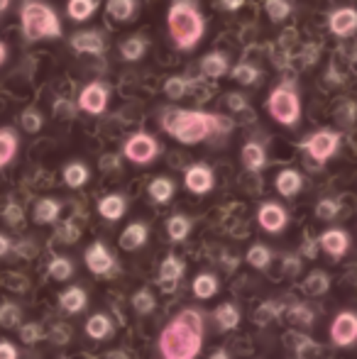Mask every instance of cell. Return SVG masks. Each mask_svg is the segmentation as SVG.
<instances>
[{
	"mask_svg": "<svg viewBox=\"0 0 357 359\" xmlns=\"http://www.w3.org/2000/svg\"><path fill=\"white\" fill-rule=\"evenodd\" d=\"M203 316L196 308H184L159 335V355L162 359H196L203 350Z\"/></svg>",
	"mask_w": 357,
	"mask_h": 359,
	"instance_id": "obj_1",
	"label": "cell"
},
{
	"mask_svg": "<svg viewBox=\"0 0 357 359\" xmlns=\"http://www.w3.org/2000/svg\"><path fill=\"white\" fill-rule=\"evenodd\" d=\"M159 125L169 137L181 144H198L206 142L210 135L218 133V115L206 110H184V108H162Z\"/></svg>",
	"mask_w": 357,
	"mask_h": 359,
	"instance_id": "obj_2",
	"label": "cell"
},
{
	"mask_svg": "<svg viewBox=\"0 0 357 359\" xmlns=\"http://www.w3.org/2000/svg\"><path fill=\"white\" fill-rule=\"evenodd\" d=\"M167 27L174 47L181 52L198 47L206 34V18L201 13L198 0H174L167 10Z\"/></svg>",
	"mask_w": 357,
	"mask_h": 359,
	"instance_id": "obj_3",
	"label": "cell"
},
{
	"mask_svg": "<svg viewBox=\"0 0 357 359\" xmlns=\"http://www.w3.org/2000/svg\"><path fill=\"white\" fill-rule=\"evenodd\" d=\"M20 25H22V34L27 42L62 37V20L57 10L44 0H25L20 8Z\"/></svg>",
	"mask_w": 357,
	"mask_h": 359,
	"instance_id": "obj_4",
	"label": "cell"
},
{
	"mask_svg": "<svg viewBox=\"0 0 357 359\" xmlns=\"http://www.w3.org/2000/svg\"><path fill=\"white\" fill-rule=\"evenodd\" d=\"M267 110L271 120L284 128H296L301 123V95L294 81H281L274 86L267 98Z\"/></svg>",
	"mask_w": 357,
	"mask_h": 359,
	"instance_id": "obj_5",
	"label": "cell"
},
{
	"mask_svg": "<svg viewBox=\"0 0 357 359\" xmlns=\"http://www.w3.org/2000/svg\"><path fill=\"white\" fill-rule=\"evenodd\" d=\"M162 154V147H159L157 137L149 133H135L130 135L128 140H125L123 144V156L128 161H133V164H152L157 156Z\"/></svg>",
	"mask_w": 357,
	"mask_h": 359,
	"instance_id": "obj_6",
	"label": "cell"
},
{
	"mask_svg": "<svg viewBox=\"0 0 357 359\" xmlns=\"http://www.w3.org/2000/svg\"><path fill=\"white\" fill-rule=\"evenodd\" d=\"M301 149H304L314 161H318V164H325V161L333 159V156L338 154V149H340V133H335V130H328V128L316 130L314 135H309V137L301 142Z\"/></svg>",
	"mask_w": 357,
	"mask_h": 359,
	"instance_id": "obj_7",
	"label": "cell"
},
{
	"mask_svg": "<svg viewBox=\"0 0 357 359\" xmlns=\"http://www.w3.org/2000/svg\"><path fill=\"white\" fill-rule=\"evenodd\" d=\"M108 103H110V88L108 83L103 81H90L81 88L79 93V103L76 108L83 110L86 115H103L108 110Z\"/></svg>",
	"mask_w": 357,
	"mask_h": 359,
	"instance_id": "obj_8",
	"label": "cell"
},
{
	"mask_svg": "<svg viewBox=\"0 0 357 359\" xmlns=\"http://www.w3.org/2000/svg\"><path fill=\"white\" fill-rule=\"evenodd\" d=\"M330 340L335 347H350L357 340V316L353 311H343L335 316L330 325Z\"/></svg>",
	"mask_w": 357,
	"mask_h": 359,
	"instance_id": "obj_9",
	"label": "cell"
},
{
	"mask_svg": "<svg viewBox=\"0 0 357 359\" xmlns=\"http://www.w3.org/2000/svg\"><path fill=\"white\" fill-rule=\"evenodd\" d=\"M184 186L196 196H206L213 191L215 186V174L208 164H191L184 174Z\"/></svg>",
	"mask_w": 357,
	"mask_h": 359,
	"instance_id": "obj_10",
	"label": "cell"
},
{
	"mask_svg": "<svg viewBox=\"0 0 357 359\" xmlns=\"http://www.w3.org/2000/svg\"><path fill=\"white\" fill-rule=\"evenodd\" d=\"M69 47L76 54H90V57H100L108 49V42L105 37L98 32V29H83V32H74L69 37Z\"/></svg>",
	"mask_w": 357,
	"mask_h": 359,
	"instance_id": "obj_11",
	"label": "cell"
},
{
	"mask_svg": "<svg viewBox=\"0 0 357 359\" xmlns=\"http://www.w3.org/2000/svg\"><path fill=\"white\" fill-rule=\"evenodd\" d=\"M257 222H260V227H262L264 232L276 235V232H281L286 225H289V213H286L284 205L274 203V201H267V203L260 205Z\"/></svg>",
	"mask_w": 357,
	"mask_h": 359,
	"instance_id": "obj_12",
	"label": "cell"
},
{
	"mask_svg": "<svg viewBox=\"0 0 357 359\" xmlns=\"http://www.w3.org/2000/svg\"><path fill=\"white\" fill-rule=\"evenodd\" d=\"M86 266L90 274L95 276H108L110 271L115 269V257L110 255V250L103 245V242H93V245L86 250Z\"/></svg>",
	"mask_w": 357,
	"mask_h": 359,
	"instance_id": "obj_13",
	"label": "cell"
},
{
	"mask_svg": "<svg viewBox=\"0 0 357 359\" xmlns=\"http://www.w3.org/2000/svg\"><path fill=\"white\" fill-rule=\"evenodd\" d=\"M328 29L335 37H350L357 29V13L355 8H335L328 15Z\"/></svg>",
	"mask_w": 357,
	"mask_h": 359,
	"instance_id": "obj_14",
	"label": "cell"
},
{
	"mask_svg": "<svg viewBox=\"0 0 357 359\" xmlns=\"http://www.w3.org/2000/svg\"><path fill=\"white\" fill-rule=\"evenodd\" d=\"M316 242H321L325 255H330L333 259H340L343 255H348L350 250V235L345 230H338V227H330Z\"/></svg>",
	"mask_w": 357,
	"mask_h": 359,
	"instance_id": "obj_15",
	"label": "cell"
},
{
	"mask_svg": "<svg viewBox=\"0 0 357 359\" xmlns=\"http://www.w3.org/2000/svg\"><path fill=\"white\" fill-rule=\"evenodd\" d=\"M184 262L179 259L177 255H169L167 259L162 262V266H159V286H162V291H174L181 279V274H184Z\"/></svg>",
	"mask_w": 357,
	"mask_h": 359,
	"instance_id": "obj_16",
	"label": "cell"
},
{
	"mask_svg": "<svg viewBox=\"0 0 357 359\" xmlns=\"http://www.w3.org/2000/svg\"><path fill=\"white\" fill-rule=\"evenodd\" d=\"M149 240V227L144 222H130L120 235V247L125 252H137L140 247H144Z\"/></svg>",
	"mask_w": 357,
	"mask_h": 359,
	"instance_id": "obj_17",
	"label": "cell"
},
{
	"mask_svg": "<svg viewBox=\"0 0 357 359\" xmlns=\"http://www.w3.org/2000/svg\"><path fill=\"white\" fill-rule=\"evenodd\" d=\"M240 159H243L245 169L252 171V174H257V171H262L264 166H267V149H264V144H260V142H255V140H250V142L243 144Z\"/></svg>",
	"mask_w": 357,
	"mask_h": 359,
	"instance_id": "obj_18",
	"label": "cell"
},
{
	"mask_svg": "<svg viewBox=\"0 0 357 359\" xmlns=\"http://www.w3.org/2000/svg\"><path fill=\"white\" fill-rule=\"evenodd\" d=\"M98 213L108 222H118L120 217L128 213V198L120 194H108L98 201Z\"/></svg>",
	"mask_w": 357,
	"mask_h": 359,
	"instance_id": "obj_19",
	"label": "cell"
},
{
	"mask_svg": "<svg viewBox=\"0 0 357 359\" xmlns=\"http://www.w3.org/2000/svg\"><path fill=\"white\" fill-rule=\"evenodd\" d=\"M274 189L279 191V196H284V198H294V196L304 189V176L296 169H281L274 179Z\"/></svg>",
	"mask_w": 357,
	"mask_h": 359,
	"instance_id": "obj_20",
	"label": "cell"
},
{
	"mask_svg": "<svg viewBox=\"0 0 357 359\" xmlns=\"http://www.w3.org/2000/svg\"><path fill=\"white\" fill-rule=\"evenodd\" d=\"M201 72L208 79H220L230 72V57L225 52H208L201 59Z\"/></svg>",
	"mask_w": 357,
	"mask_h": 359,
	"instance_id": "obj_21",
	"label": "cell"
},
{
	"mask_svg": "<svg viewBox=\"0 0 357 359\" xmlns=\"http://www.w3.org/2000/svg\"><path fill=\"white\" fill-rule=\"evenodd\" d=\"M59 306H62V311L76 316V313H81L88 306V293L81 286H72L59 296Z\"/></svg>",
	"mask_w": 357,
	"mask_h": 359,
	"instance_id": "obj_22",
	"label": "cell"
},
{
	"mask_svg": "<svg viewBox=\"0 0 357 359\" xmlns=\"http://www.w3.org/2000/svg\"><path fill=\"white\" fill-rule=\"evenodd\" d=\"M59 213H62V203L57 198H42L34 203L32 217L37 225H52L59 220Z\"/></svg>",
	"mask_w": 357,
	"mask_h": 359,
	"instance_id": "obj_23",
	"label": "cell"
},
{
	"mask_svg": "<svg viewBox=\"0 0 357 359\" xmlns=\"http://www.w3.org/2000/svg\"><path fill=\"white\" fill-rule=\"evenodd\" d=\"M147 194L154 203H169L174 198V194H177V184L169 176H157V179L149 181Z\"/></svg>",
	"mask_w": 357,
	"mask_h": 359,
	"instance_id": "obj_24",
	"label": "cell"
},
{
	"mask_svg": "<svg viewBox=\"0 0 357 359\" xmlns=\"http://www.w3.org/2000/svg\"><path fill=\"white\" fill-rule=\"evenodd\" d=\"M147 49H149L147 39L140 37V34H133V37H128L123 44H120V59H123V62L135 64L147 54Z\"/></svg>",
	"mask_w": 357,
	"mask_h": 359,
	"instance_id": "obj_25",
	"label": "cell"
},
{
	"mask_svg": "<svg viewBox=\"0 0 357 359\" xmlns=\"http://www.w3.org/2000/svg\"><path fill=\"white\" fill-rule=\"evenodd\" d=\"M18 133L13 128H0V169H5L18 156Z\"/></svg>",
	"mask_w": 357,
	"mask_h": 359,
	"instance_id": "obj_26",
	"label": "cell"
},
{
	"mask_svg": "<svg viewBox=\"0 0 357 359\" xmlns=\"http://www.w3.org/2000/svg\"><path fill=\"white\" fill-rule=\"evenodd\" d=\"M113 320H110L105 313H95L86 320V335L90 340H108L113 335Z\"/></svg>",
	"mask_w": 357,
	"mask_h": 359,
	"instance_id": "obj_27",
	"label": "cell"
},
{
	"mask_svg": "<svg viewBox=\"0 0 357 359\" xmlns=\"http://www.w3.org/2000/svg\"><path fill=\"white\" fill-rule=\"evenodd\" d=\"M88 181H90V169L83 161H69V164L64 166V184H67L69 189H81Z\"/></svg>",
	"mask_w": 357,
	"mask_h": 359,
	"instance_id": "obj_28",
	"label": "cell"
},
{
	"mask_svg": "<svg viewBox=\"0 0 357 359\" xmlns=\"http://www.w3.org/2000/svg\"><path fill=\"white\" fill-rule=\"evenodd\" d=\"M230 79L233 81H238L240 86H255V83H260L262 81V72H260L255 64H250V62H240V64H235V67H230Z\"/></svg>",
	"mask_w": 357,
	"mask_h": 359,
	"instance_id": "obj_29",
	"label": "cell"
},
{
	"mask_svg": "<svg viewBox=\"0 0 357 359\" xmlns=\"http://www.w3.org/2000/svg\"><path fill=\"white\" fill-rule=\"evenodd\" d=\"M194 296L196 298H201V301H208V298H213L215 293H218V276L215 274H210V271H203V274H198L194 279Z\"/></svg>",
	"mask_w": 357,
	"mask_h": 359,
	"instance_id": "obj_30",
	"label": "cell"
},
{
	"mask_svg": "<svg viewBox=\"0 0 357 359\" xmlns=\"http://www.w3.org/2000/svg\"><path fill=\"white\" fill-rule=\"evenodd\" d=\"M98 0H69L67 3V15L74 20V22H86L95 15L98 10Z\"/></svg>",
	"mask_w": 357,
	"mask_h": 359,
	"instance_id": "obj_31",
	"label": "cell"
},
{
	"mask_svg": "<svg viewBox=\"0 0 357 359\" xmlns=\"http://www.w3.org/2000/svg\"><path fill=\"white\" fill-rule=\"evenodd\" d=\"M191 227H194V222H191V217L189 215H172L167 220V235H169V240L172 242H184L186 237L191 235Z\"/></svg>",
	"mask_w": 357,
	"mask_h": 359,
	"instance_id": "obj_32",
	"label": "cell"
},
{
	"mask_svg": "<svg viewBox=\"0 0 357 359\" xmlns=\"http://www.w3.org/2000/svg\"><path fill=\"white\" fill-rule=\"evenodd\" d=\"M213 316L220 330H235V327L240 325V311L235 303H223V306H218Z\"/></svg>",
	"mask_w": 357,
	"mask_h": 359,
	"instance_id": "obj_33",
	"label": "cell"
},
{
	"mask_svg": "<svg viewBox=\"0 0 357 359\" xmlns=\"http://www.w3.org/2000/svg\"><path fill=\"white\" fill-rule=\"evenodd\" d=\"M105 10L113 20L118 22H128V20L135 18V10H137V0H108L105 3Z\"/></svg>",
	"mask_w": 357,
	"mask_h": 359,
	"instance_id": "obj_34",
	"label": "cell"
},
{
	"mask_svg": "<svg viewBox=\"0 0 357 359\" xmlns=\"http://www.w3.org/2000/svg\"><path fill=\"white\" fill-rule=\"evenodd\" d=\"M245 259H248V264L252 266V269L264 271L271 264V250L267 245H252L248 250V255H245Z\"/></svg>",
	"mask_w": 357,
	"mask_h": 359,
	"instance_id": "obj_35",
	"label": "cell"
},
{
	"mask_svg": "<svg viewBox=\"0 0 357 359\" xmlns=\"http://www.w3.org/2000/svg\"><path fill=\"white\" fill-rule=\"evenodd\" d=\"M330 288V276L325 271H311L309 279L304 281V291L309 296H323Z\"/></svg>",
	"mask_w": 357,
	"mask_h": 359,
	"instance_id": "obj_36",
	"label": "cell"
},
{
	"mask_svg": "<svg viewBox=\"0 0 357 359\" xmlns=\"http://www.w3.org/2000/svg\"><path fill=\"white\" fill-rule=\"evenodd\" d=\"M49 276H52L54 281H67L74 276V262L69 259V257H54L52 262H49Z\"/></svg>",
	"mask_w": 357,
	"mask_h": 359,
	"instance_id": "obj_37",
	"label": "cell"
},
{
	"mask_svg": "<svg viewBox=\"0 0 357 359\" xmlns=\"http://www.w3.org/2000/svg\"><path fill=\"white\" fill-rule=\"evenodd\" d=\"M191 88V81L184 79V76H169L164 81V93H167L169 100H181Z\"/></svg>",
	"mask_w": 357,
	"mask_h": 359,
	"instance_id": "obj_38",
	"label": "cell"
},
{
	"mask_svg": "<svg viewBox=\"0 0 357 359\" xmlns=\"http://www.w3.org/2000/svg\"><path fill=\"white\" fill-rule=\"evenodd\" d=\"M133 308L140 316H149V313H154V308H157V298H154V293L149 291V288H140L133 296Z\"/></svg>",
	"mask_w": 357,
	"mask_h": 359,
	"instance_id": "obj_39",
	"label": "cell"
},
{
	"mask_svg": "<svg viewBox=\"0 0 357 359\" xmlns=\"http://www.w3.org/2000/svg\"><path fill=\"white\" fill-rule=\"evenodd\" d=\"M20 320H22L20 306H15V303H3L0 306V327L13 330V327H20Z\"/></svg>",
	"mask_w": 357,
	"mask_h": 359,
	"instance_id": "obj_40",
	"label": "cell"
},
{
	"mask_svg": "<svg viewBox=\"0 0 357 359\" xmlns=\"http://www.w3.org/2000/svg\"><path fill=\"white\" fill-rule=\"evenodd\" d=\"M264 13L269 15L271 22H284L291 15V3L289 0H264Z\"/></svg>",
	"mask_w": 357,
	"mask_h": 359,
	"instance_id": "obj_41",
	"label": "cell"
},
{
	"mask_svg": "<svg viewBox=\"0 0 357 359\" xmlns=\"http://www.w3.org/2000/svg\"><path fill=\"white\" fill-rule=\"evenodd\" d=\"M20 125H22V130H25V133L34 135V133H39V130H42L44 118H42V113H39V110L27 108L22 115H20Z\"/></svg>",
	"mask_w": 357,
	"mask_h": 359,
	"instance_id": "obj_42",
	"label": "cell"
},
{
	"mask_svg": "<svg viewBox=\"0 0 357 359\" xmlns=\"http://www.w3.org/2000/svg\"><path fill=\"white\" fill-rule=\"evenodd\" d=\"M284 311V306L281 303H274V301H267L260 306V311L255 313V320H257V325H267L271 323L274 318H279V313Z\"/></svg>",
	"mask_w": 357,
	"mask_h": 359,
	"instance_id": "obj_43",
	"label": "cell"
},
{
	"mask_svg": "<svg viewBox=\"0 0 357 359\" xmlns=\"http://www.w3.org/2000/svg\"><path fill=\"white\" fill-rule=\"evenodd\" d=\"M296 357L299 359H318L321 357V345L311 337H301L296 345Z\"/></svg>",
	"mask_w": 357,
	"mask_h": 359,
	"instance_id": "obj_44",
	"label": "cell"
},
{
	"mask_svg": "<svg viewBox=\"0 0 357 359\" xmlns=\"http://www.w3.org/2000/svg\"><path fill=\"white\" fill-rule=\"evenodd\" d=\"M338 213H340V203L335 198H323L316 205V215L321 220H333V217H338Z\"/></svg>",
	"mask_w": 357,
	"mask_h": 359,
	"instance_id": "obj_45",
	"label": "cell"
},
{
	"mask_svg": "<svg viewBox=\"0 0 357 359\" xmlns=\"http://www.w3.org/2000/svg\"><path fill=\"white\" fill-rule=\"evenodd\" d=\"M225 105H228L230 113H248V110H250V103H248V98H245L243 93H228Z\"/></svg>",
	"mask_w": 357,
	"mask_h": 359,
	"instance_id": "obj_46",
	"label": "cell"
},
{
	"mask_svg": "<svg viewBox=\"0 0 357 359\" xmlns=\"http://www.w3.org/2000/svg\"><path fill=\"white\" fill-rule=\"evenodd\" d=\"M54 115L57 118H64V120H72L76 115V105L67 98H57L54 100Z\"/></svg>",
	"mask_w": 357,
	"mask_h": 359,
	"instance_id": "obj_47",
	"label": "cell"
},
{
	"mask_svg": "<svg viewBox=\"0 0 357 359\" xmlns=\"http://www.w3.org/2000/svg\"><path fill=\"white\" fill-rule=\"evenodd\" d=\"M20 337H22L27 345H34L37 340H42L44 332H42V327H39L37 323H27V325L20 327Z\"/></svg>",
	"mask_w": 357,
	"mask_h": 359,
	"instance_id": "obj_48",
	"label": "cell"
},
{
	"mask_svg": "<svg viewBox=\"0 0 357 359\" xmlns=\"http://www.w3.org/2000/svg\"><path fill=\"white\" fill-rule=\"evenodd\" d=\"M79 235H81V230H79L76 222H64V225L57 230V237H62V240L69 242V245H74V242L79 240Z\"/></svg>",
	"mask_w": 357,
	"mask_h": 359,
	"instance_id": "obj_49",
	"label": "cell"
},
{
	"mask_svg": "<svg viewBox=\"0 0 357 359\" xmlns=\"http://www.w3.org/2000/svg\"><path fill=\"white\" fill-rule=\"evenodd\" d=\"M22 208H20L18 203H8L3 208V220L10 222V225H20V220H22Z\"/></svg>",
	"mask_w": 357,
	"mask_h": 359,
	"instance_id": "obj_50",
	"label": "cell"
},
{
	"mask_svg": "<svg viewBox=\"0 0 357 359\" xmlns=\"http://www.w3.org/2000/svg\"><path fill=\"white\" fill-rule=\"evenodd\" d=\"M291 320H296V323H304V325H314V313L309 311V308H304V306H296V308H291Z\"/></svg>",
	"mask_w": 357,
	"mask_h": 359,
	"instance_id": "obj_51",
	"label": "cell"
},
{
	"mask_svg": "<svg viewBox=\"0 0 357 359\" xmlns=\"http://www.w3.org/2000/svg\"><path fill=\"white\" fill-rule=\"evenodd\" d=\"M18 347L13 345V342L3 340L0 342V359H18Z\"/></svg>",
	"mask_w": 357,
	"mask_h": 359,
	"instance_id": "obj_52",
	"label": "cell"
},
{
	"mask_svg": "<svg viewBox=\"0 0 357 359\" xmlns=\"http://www.w3.org/2000/svg\"><path fill=\"white\" fill-rule=\"evenodd\" d=\"M220 8L228 10V13H235V10H240L245 5V0H218Z\"/></svg>",
	"mask_w": 357,
	"mask_h": 359,
	"instance_id": "obj_53",
	"label": "cell"
},
{
	"mask_svg": "<svg viewBox=\"0 0 357 359\" xmlns=\"http://www.w3.org/2000/svg\"><path fill=\"white\" fill-rule=\"evenodd\" d=\"M10 250H13V247H10V237H5L3 232H0V257H5Z\"/></svg>",
	"mask_w": 357,
	"mask_h": 359,
	"instance_id": "obj_54",
	"label": "cell"
},
{
	"mask_svg": "<svg viewBox=\"0 0 357 359\" xmlns=\"http://www.w3.org/2000/svg\"><path fill=\"white\" fill-rule=\"evenodd\" d=\"M118 166V156H105L100 159V169H115Z\"/></svg>",
	"mask_w": 357,
	"mask_h": 359,
	"instance_id": "obj_55",
	"label": "cell"
},
{
	"mask_svg": "<svg viewBox=\"0 0 357 359\" xmlns=\"http://www.w3.org/2000/svg\"><path fill=\"white\" fill-rule=\"evenodd\" d=\"M301 252H304V255L309 257V259H314V257H316V240H309V242H306L304 250H301Z\"/></svg>",
	"mask_w": 357,
	"mask_h": 359,
	"instance_id": "obj_56",
	"label": "cell"
},
{
	"mask_svg": "<svg viewBox=\"0 0 357 359\" xmlns=\"http://www.w3.org/2000/svg\"><path fill=\"white\" fill-rule=\"evenodd\" d=\"M286 269H289V271H299L301 269V262H296L294 257H286Z\"/></svg>",
	"mask_w": 357,
	"mask_h": 359,
	"instance_id": "obj_57",
	"label": "cell"
},
{
	"mask_svg": "<svg viewBox=\"0 0 357 359\" xmlns=\"http://www.w3.org/2000/svg\"><path fill=\"white\" fill-rule=\"evenodd\" d=\"M208 359H230V355H228V352H225V350H215L213 355H210Z\"/></svg>",
	"mask_w": 357,
	"mask_h": 359,
	"instance_id": "obj_58",
	"label": "cell"
},
{
	"mask_svg": "<svg viewBox=\"0 0 357 359\" xmlns=\"http://www.w3.org/2000/svg\"><path fill=\"white\" fill-rule=\"evenodd\" d=\"M5 59H8V47H5V44L0 42V67L5 64Z\"/></svg>",
	"mask_w": 357,
	"mask_h": 359,
	"instance_id": "obj_59",
	"label": "cell"
},
{
	"mask_svg": "<svg viewBox=\"0 0 357 359\" xmlns=\"http://www.w3.org/2000/svg\"><path fill=\"white\" fill-rule=\"evenodd\" d=\"M10 3H13V0H0V13H5V10L10 8Z\"/></svg>",
	"mask_w": 357,
	"mask_h": 359,
	"instance_id": "obj_60",
	"label": "cell"
}]
</instances>
